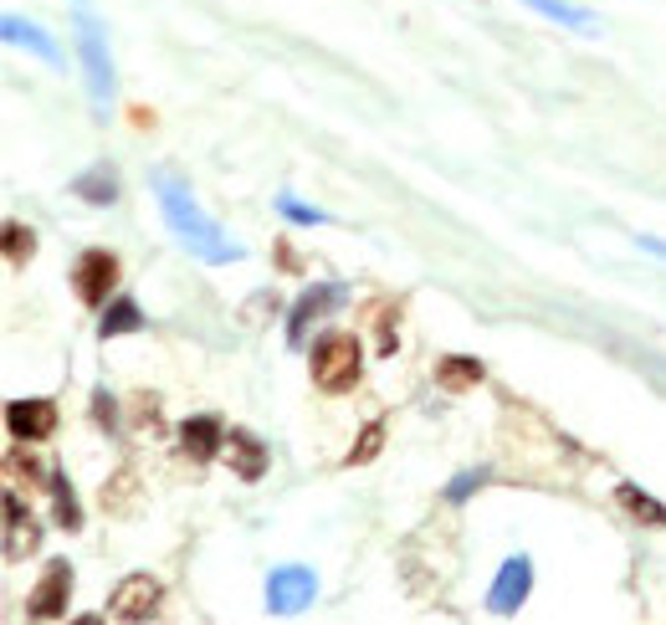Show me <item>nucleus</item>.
I'll return each instance as SVG.
<instances>
[{"label":"nucleus","instance_id":"a211bd4d","mask_svg":"<svg viewBox=\"0 0 666 625\" xmlns=\"http://www.w3.org/2000/svg\"><path fill=\"white\" fill-rule=\"evenodd\" d=\"M523 6H533L538 16H548V21H559V27H569V31L595 37V16H589L585 6H569V0H523Z\"/></svg>","mask_w":666,"mask_h":625},{"label":"nucleus","instance_id":"0eeeda50","mask_svg":"<svg viewBox=\"0 0 666 625\" xmlns=\"http://www.w3.org/2000/svg\"><path fill=\"white\" fill-rule=\"evenodd\" d=\"M349 298H354V288L349 282H313L303 298L293 303V313H287V344L293 349H303V339H307V329L329 313V308H344Z\"/></svg>","mask_w":666,"mask_h":625},{"label":"nucleus","instance_id":"6ab92c4d","mask_svg":"<svg viewBox=\"0 0 666 625\" xmlns=\"http://www.w3.org/2000/svg\"><path fill=\"white\" fill-rule=\"evenodd\" d=\"M144 329V313H139V303L133 298H119V303L103 308V319H98V333L103 339H119V333H139Z\"/></svg>","mask_w":666,"mask_h":625},{"label":"nucleus","instance_id":"9d476101","mask_svg":"<svg viewBox=\"0 0 666 625\" xmlns=\"http://www.w3.org/2000/svg\"><path fill=\"white\" fill-rule=\"evenodd\" d=\"M6 431H11V441H21V446H41V441H52V431H57V405L52 400H11V405H6Z\"/></svg>","mask_w":666,"mask_h":625},{"label":"nucleus","instance_id":"c85d7f7f","mask_svg":"<svg viewBox=\"0 0 666 625\" xmlns=\"http://www.w3.org/2000/svg\"><path fill=\"white\" fill-rule=\"evenodd\" d=\"M133 113V129H154V113H149V108H129Z\"/></svg>","mask_w":666,"mask_h":625},{"label":"nucleus","instance_id":"dca6fc26","mask_svg":"<svg viewBox=\"0 0 666 625\" xmlns=\"http://www.w3.org/2000/svg\"><path fill=\"white\" fill-rule=\"evenodd\" d=\"M72 195L88 200V205H113L119 200V174L108 170V164H93V170H82L72 180Z\"/></svg>","mask_w":666,"mask_h":625},{"label":"nucleus","instance_id":"f03ea898","mask_svg":"<svg viewBox=\"0 0 666 625\" xmlns=\"http://www.w3.org/2000/svg\"><path fill=\"white\" fill-rule=\"evenodd\" d=\"M72 27H78V52H82V78L93 113L108 119V98H113V52H108V21L98 16L93 0H72Z\"/></svg>","mask_w":666,"mask_h":625},{"label":"nucleus","instance_id":"bb28decb","mask_svg":"<svg viewBox=\"0 0 666 625\" xmlns=\"http://www.w3.org/2000/svg\"><path fill=\"white\" fill-rule=\"evenodd\" d=\"M98 405H93V411H98V421H103V426H113V395H108V390H98Z\"/></svg>","mask_w":666,"mask_h":625},{"label":"nucleus","instance_id":"b1692460","mask_svg":"<svg viewBox=\"0 0 666 625\" xmlns=\"http://www.w3.org/2000/svg\"><path fill=\"white\" fill-rule=\"evenodd\" d=\"M380 446H385V426L374 421V426H364L360 446H354V452H349L344 462H349V466H364V462H374V456H380Z\"/></svg>","mask_w":666,"mask_h":625},{"label":"nucleus","instance_id":"393cba45","mask_svg":"<svg viewBox=\"0 0 666 625\" xmlns=\"http://www.w3.org/2000/svg\"><path fill=\"white\" fill-rule=\"evenodd\" d=\"M395 319L400 308H380V354H395Z\"/></svg>","mask_w":666,"mask_h":625},{"label":"nucleus","instance_id":"aec40b11","mask_svg":"<svg viewBox=\"0 0 666 625\" xmlns=\"http://www.w3.org/2000/svg\"><path fill=\"white\" fill-rule=\"evenodd\" d=\"M47 493H52L57 523H62L67 533H78V528H82V507H78V493H72V482H67L62 472H52V482H47Z\"/></svg>","mask_w":666,"mask_h":625},{"label":"nucleus","instance_id":"f8f14e48","mask_svg":"<svg viewBox=\"0 0 666 625\" xmlns=\"http://www.w3.org/2000/svg\"><path fill=\"white\" fill-rule=\"evenodd\" d=\"M41 544V523L31 518L27 507H21V497L6 493V560H27L31 548Z\"/></svg>","mask_w":666,"mask_h":625},{"label":"nucleus","instance_id":"f3484780","mask_svg":"<svg viewBox=\"0 0 666 625\" xmlns=\"http://www.w3.org/2000/svg\"><path fill=\"white\" fill-rule=\"evenodd\" d=\"M615 503L626 507L636 523H646V528H666V507L656 503L652 493H640L636 482H620V487H615Z\"/></svg>","mask_w":666,"mask_h":625},{"label":"nucleus","instance_id":"1a4fd4ad","mask_svg":"<svg viewBox=\"0 0 666 625\" xmlns=\"http://www.w3.org/2000/svg\"><path fill=\"white\" fill-rule=\"evenodd\" d=\"M528 589H533V560L528 554H513V560H503L493 589H487V611L493 615H518L523 599H528Z\"/></svg>","mask_w":666,"mask_h":625},{"label":"nucleus","instance_id":"20e7f679","mask_svg":"<svg viewBox=\"0 0 666 625\" xmlns=\"http://www.w3.org/2000/svg\"><path fill=\"white\" fill-rule=\"evenodd\" d=\"M313 595H319V574L307 569V564H278V569L266 574V611L272 615L307 611Z\"/></svg>","mask_w":666,"mask_h":625},{"label":"nucleus","instance_id":"5701e85b","mask_svg":"<svg viewBox=\"0 0 666 625\" xmlns=\"http://www.w3.org/2000/svg\"><path fill=\"white\" fill-rule=\"evenodd\" d=\"M133 493H139L133 472H119V477L103 487V507H108V513H129V507H133Z\"/></svg>","mask_w":666,"mask_h":625},{"label":"nucleus","instance_id":"7ed1b4c3","mask_svg":"<svg viewBox=\"0 0 666 625\" xmlns=\"http://www.w3.org/2000/svg\"><path fill=\"white\" fill-rule=\"evenodd\" d=\"M313 385L329 390V395H344V390L360 385V370H364V349L354 333H323L313 344Z\"/></svg>","mask_w":666,"mask_h":625},{"label":"nucleus","instance_id":"9b49d317","mask_svg":"<svg viewBox=\"0 0 666 625\" xmlns=\"http://www.w3.org/2000/svg\"><path fill=\"white\" fill-rule=\"evenodd\" d=\"M221 446H226V426H221V415H190L185 426H180V452H185L190 462H211Z\"/></svg>","mask_w":666,"mask_h":625},{"label":"nucleus","instance_id":"423d86ee","mask_svg":"<svg viewBox=\"0 0 666 625\" xmlns=\"http://www.w3.org/2000/svg\"><path fill=\"white\" fill-rule=\"evenodd\" d=\"M72 564L67 560H47V569H41V579L31 585L27 595V615L31 621H62L67 605H72Z\"/></svg>","mask_w":666,"mask_h":625},{"label":"nucleus","instance_id":"4468645a","mask_svg":"<svg viewBox=\"0 0 666 625\" xmlns=\"http://www.w3.org/2000/svg\"><path fill=\"white\" fill-rule=\"evenodd\" d=\"M0 31H6V41H11V47H27V52H37L47 67H62V47H57V41L47 37V31L37 27V21L6 16V21H0Z\"/></svg>","mask_w":666,"mask_h":625},{"label":"nucleus","instance_id":"f257e3e1","mask_svg":"<svg viewBox=\"0 0 666 625\" xmlns=\"http://www.w3.org/2000/svg\"><path fill=\"white\" fill-rule=\"evenodd\" d=\"M149 185H154V200H160L164 226L174 231V241H180L190 256H200L205 266H231V262L246 256V246L231 241L226 231L215 226L211 215H205V205L195 200V190H190L174 170H154L149 174Z\"/></svg>","mask_w":666,"mask_h":625},{"label":"nucleus","instance_id":"ddd939ff","mask_svg":"<svg viewBox=\"0 0 666 625\" xmlns=\"http://www.w3.org/2000/svg\"><path fill=\"white\" fill-rule=\"evenodd\" d=\"M226 456H231V472H236L241 482H262L266 462H272L252 431H226Z\"/></svg>","mask_w":666,"mask_h":625},{"label":"nucleus","instance_id":"cd10ccee","mask_svg":"<svg viewBox=\"0 0 666 625\" xmlns=\"http://www.w3.org/2000/svg\"><path fill=\"white\" fill-rule=\"evenodd\" d=\"M640 252H652V256H662V262H666V241H656V236H640Z\"/></svg>","mask_w":666,"mask_h":625},{"label":"nucleus","instance_id":"a878e982","mask_svg":"<svg viewBox=\"0 0 666 625\" xmlns=\"http://www.w3.org/2000/svg\"><path fill=\"white\" fill-rule=\"evenodd\" d=\"M482 482H487V472H462V477L446 487V497H452V503H462V497L472 493V487H482Z\"/></svg>","mask_w":666,"mask_h":625},{"label":"nucleus","instance_id":"412c9836","mask_svg":"<svg viewBox=\"0 0 666 625\" xmlns=\"http://www.w3.org/2000/svg\"><path fill=\"white\" fill-rule=\"evenodd\" d=\"M31 256H37V231L21 226V221H6V266L21 272Z\"/></svg>","mask_w":666,"mask_h":625},{"label":"nucleus","instance_id":"39448f33","mask_svg":"<svg viewBox=\"0 0 666 625\" xmlns=\"http://www.w3.org/2000/svg\"><path fill=\"white\" fill-rule=\"evenodd\" d=\"M160 579H149V574H129V579H119L113 585V595H108V621H123V625H139V621H154L160 615Z\"/></svg>","mask_w":666,"mask_h":625},{"label":"nucleus","instance_id":"4be33fe9","mask_svg":"<svg viewBox=\"0 0 666 625\" xmlns=\"http://www.w3.org/2000/svg\"><path fill=\"white\" fill-rule=\"evenodd\" d=\"M278 215L282 221H293V226H329L333 215L319 211V205H303L297 195H278Z\"/></svg>","mask_w":666,"mask_h":625},{"label":"nucleus","instance_id":"c756f323","mask_svg":"<svg viewBox=\"0 0 666 625\" xmlns=\"http://www.w3.org/2000/svg\"><path fill=\"white\" fill-rule=\"evenodd\" d=\"M278 262H282V266H293V272H297V252H293V246H287V241H282V246H278Z\"/></svg>","mask_w":666,"mask_h":625},{"label":"nucleus","instance_id":"2eb2a0df","mask_svg":"<svg viewBox=\"0 0 666 625\" xmlns=\"http://www.w3.org/2000/svg\"><path fill=\"white\" fill-rule=\"evenodd\" d=\"M482 360H472V354H446V360H436V385L446 390V395H466V390L482 385Z\"/></svg>","mask_w":666,"mask_h":625},{"label":"nucleus","instance_id":"6e6552de","mask_svg":"<svg viewBox=\"0 0 666 625\" xmlns=\"http://www.w3.org/2000/svg\"><path fill=\"white\" fill-rule=\"evenodd\" d=\"M113 282H119V256L103 252V246L82 252L78 266H72V293H78V303H88V308H103L108 293H113Z\"/></svg>","mask_w":666,"mask_h":625}]
</instances>
